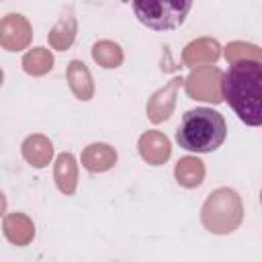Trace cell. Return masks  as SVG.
<instances>
[{
    "instance_id": "6da1fadb",
    "label": "cell",
    "mask_w": 262,
    "mask_h": 262,
    "mask_svg": "<svg viewBox=\"0 0 262 262\" xmlns=\"http://www.w3.org/2000/svg\"><path fill=\"white\" fill-rule=\"evenodd\" d=\"M221 98L250 127L262 125V61L242 59L221 74Z\"/></svg>"
},
{
    "instance_id": "7a4b0ae2",
    "label": "cell",
    "mask_w": 262,
    "mask_h": 262,
    "mask_svg": "<svg viewBox=\"0 0 262 262\" xmlns=\"http://www.w3.org/2000/svg\"><path fill=\"white\" fill-rule=\"evenodd\" d=\"M227 137V123L219 111L209 106H196L182 115L176 131L180 147L196 154H209L221 147Z\"/></svg>"
},
{
    "instance_id": "3957f363",
    "label": "cell",
    "mask_w": 262,
    "mask_h": 262,
    "mask_svg": "<svg viewBox=\"0 0 262 262\" xmlns=\"http://www.w3.org/2000/svg\"><path fill=\"white\" fill-rule=\"evenodd\" d=\"M244 221L242 196L227 186L213 190L201 207V223L207 231L215 235L233 233Z\"/></svg>"
},
{
    "instance_id": "277c9868",
    "label": "cell",
    "mask_w": 262,
    "mask_h": 262,
    "mask_svg": "<svg viewBox=\"0 0 262 262\" xmlns=\"http://www.w3.org/2000/svg\"><path fill=\"white\" fill-rule=\"evenodd\" d=\"M137 20L151 31H174L184 25L192 0H131Z\"/></svg>"
},
{
    "instance_id": "5b68a950",
    "label": "cell",
    "mask_w": 262,
    "mask_h": 262,
    "mask_svg": "<svg viewBox=\"0 0 262 262\" xmlns=\"http://www.w3.org/2000/svg\"><path fill=\"white\" fill-rule=\"evenodd\" d=\"M221 74L223 72L219 68H215V63L192 68L190 74L182 82L188 98L219 104L223 100L221 98Z\"/></svg>"
},
{
    "instance_id": "8992f818",
    "label": "cell",
    "mask_w": 262,
    "mask_h": 262,
    "mask_svg": "<svg viewBox=\"0 0 262 262\" xmlns=\"http://www.w3.org/2000/svg\"><path fill=\"white\" fill-rule=\"evenodd\" d=\"M33 41V27L25 14L10 12L0 18V47L6 51H23Z\"/></svg>"
},
{
    "instance_id": "52a82bcc",
    "label": "cell",
    "mask_w": 262,
    "mask_h": 262,
    "mask_svg": "<svg viewBox=\"0 0 262 262\" xmlns=\"http://www.w3.org/2000/svg\"><path fill=\"white\" fill-rule=\"evenodd\" d=\"M184 78L176 76L172 78L166 86H162L160 90H156L149 98H147V104H145V115L151 123H164L170 119V115L174 113V106H176V96H178V90L182 86Z\"/></svg>"
},
{
    "instance_id": "ba28073f",
    "label": "cell",
    "mask_w": 262,
    "mask_h": 262,
    "mask_svg": "<svg viewBox=\"0 0 262 262\" xmlns=\"http://www.w3.org/2000/svg\"><path fill=\"white\" fill-rule=\"evenodd\" d=\"M219 57H221V45L213 37H199L182 49V63L190 70L199 66H213Z\"/></svg>"
},
{
    "instance_id": "9c48e42d",
    "label": "cell",
    "mask_w": 262,
    "mask_h": 262,
    "mask_svg": "<svg viewBox=\"0 0 262 262\" xmlns=\"http://www.w3.org/2000/svg\"><path fill=\"white\" fill-rule=\"evenodd\" d=\"M137 149H139L141 160L145 164H149V166H162V164H166L168 158H170V154H172L170 139L162 131H156V129H149V131H145L139 137Z\"/></svg>"
},
{
    "instance_id": "30bf717a",
    "label": "cell",
    "mask_w": 262,
    "mask_h": 262,
    "mask_svg": "<svg viewBox=\"0 0 262 262\" xmlns=\"http://www.w3.org/2000/svg\"><path fill=\"white\" fill-rule=\"evenodd\" d=\"M2 233L12 246H29L35 239V223L27 213H8L2 221Z\"/></svg>"
},
{
    "instance_id": "8fae6325",
    "label": "cell",
    "mask_w": 262,
    "mask_h": 262,
    "mask_svg": "<svg viewBox=\"0 0 262 262\" xmlns=\"http://www.w3.org/2000/svg\"><path fill=\"white\" fill-rule=\"evenodd\" d=\"M66 78H68V84H70L72 94L78 100L88 102L94 96V80H92V74H90V70H88V66L84 61L72 59L68 63Z\"/></svg>"
},
{
    "instance_id": "7c38bea8",
    "label": "cell",
    "mask_w": 262,
    "mask_h": 262,
    "mask_svg": "<svg viewBox=\"0 0 262 262\" xmlns=\"http://www.w3.org/2000/svg\"><path fill=\"white\" fill-rule=\"evenodd\" d=\"M117 158H119V156H117V149H115L113 145L100 143V141L86 145V147L82 149V156H80L82 166H84L88 172H94V174L111 170V168L117 164Z\"/></svg>"
},
{
    "instance_id": "4fadbf2b",
    "label": "cell",
    "mask_w": 262,
    "mask_h": 262,
    "mask_svg": "<svg viewBox=\"0 0 262 262\" xmlns=\"http://www.w3.org/2000/svg\"><path fill=\"white\" fill-rule=\"evenodd\" d=\"M23 158L27 164H31L33 168H45L51 164L53 160V143L49 137L41 135V133H33L29 135L23 145H20Z\"/></svg>"
},
{
    "instance_id": "5bb4252c",
    "label": "cell",
    "mask_w": 262,
    "mask_h": 262,
    "mask_svg": "<svg viewBox=\"0 0 262 262\" xmlns=\"http://www.w3.org/2000/svg\"><path fill=\"white\" fill-rule=\"evenodd\" d=\"M53 180L59 192L74 194L78 188V162L72 151H61L53 164Z\"/></svg>"
},
{
    "instance_id": "9a60e30c",
    "label": "cell",
    "mask_w": 262,
    "mask_h": 262,
    "mask_svg": "<svg viewBox=\"0 0 262 262\" xmlns=\"http://www.w3.org/2000/svg\"><path fill=\"white\" fill-rule=\"evenodd\" d=\"M76 35H78V20H76L72 10H66L59 16V20L53 25V29L49 31L47 43L55 51H68L74 45Z\"/></svg>"
},
{
    "instance_id": "2e32d148",
    "label": "cell",
    "mask_w": 262,
    "mask_h": 262,
    "mask_svg": "<svg viewBox=\"0 0 262 262\" xmlns=\"http://www.w3.org/2000/svg\"><path fill=\"white\" fill-rule=\"evenodd\" d=\"M174 178L184 188H196L205 180V164L196 156H184L174 166Z\"/></svg>"
},
{
    "instance_id": "e0dca14e",
    "label": "cell",
    "mask_w": 262,
    "mask_h": 262,
    "mask_svg": "<svg viewBox=\"0 0 262 262\" xmlns=\"http://www.w3.org/2000/svg\"><path fill=\"white\" fill-rule=\"evenodd\" d=\"M92 59L104 70H115L123 63L125 53L119 43H115L111 39H100L92 45Z\"/></svg>"
},
{
    "instance_id": "ac0fdd59",
    "label": "cell",
    "mask_w": 262,
    "mask_h": 262,
    "mask_svg": "<svg viewBox=\"0 0 262 262\" xmlns=\"http://www.w3.org/2000/svg\"><path fill=\"white\" fill-rule=\"evenodd\" d=\"M53 53L47 47H33L23 55V70L29 76H45L53 68Z\"/></svg>"
},
{
    "instance_id": "d6986e66",
    "label": "cell",
    "mask_w": 262,
    "mask_h": 262,
    "mask_svg": "<svg viewBox=\"0 0 262 262\" xmlns=\"http://www.w3.org/2000/svg\"><path fill=\"white\" fill-rule=\"evenodd\" d=\"M223 55L227 59V63H233V61H242V59H256V61H262V51L258 45L254 43H246V41H231L225 45L223 49Z\"/></svg>"
},
{
    "instance_id": "ffe728a7",
    "label": "cell",
    "mask_w": 262,
    "mask_h": 262,
    "mask_svg": "<svg viewBox=\"0 0 262 262\" xmlns=\"http://www.w3.org/2000/svg\"><path fill=\"white\" fill-rule=\"evenodd\" d=\"M6 213V196H4V192L0 190V217Z\"/></svg>"
},
{
    "instance_id": "44dd1931",
    "label": "cell",
    "mask_w": 262,
    "mask_h": 262,
    "mask_svg": "<svg viewBox=\"0 0 262 262\" xmlns=\"http://www.w3.org/2000/svg\"><path fill=\"white\" fill-rule=\"evenodd\" d=\"M2 82H4V72H2V68H0V86H2Z\"/></svg>"
},
{
    "instance_id": "7402d4cb",
    "label": "cell",
    "mask_w": 262,
    "mask_h": 262,
    "mask_svg": "<svg viewBox=\"0 0 262 262\" xmlns=\"http://www.w3.org/2000/svg\"><path fill=\"white\" fill-rule=\"evenodd\" d=\"M121 2H129V0H121Z\"/></svg>"
}]
</instances>
